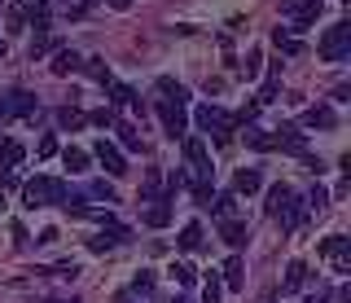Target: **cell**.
<instances>
[{
	"label": "cell",
	"instance_id": "cell-1",
	"mask_svg": "<svg viewBox=\"0 0 351 303\" xmlns=\"http://www.w3.org/2000/svg\"><path fill=\"white\" fill-rule=\"evenodd\" d=\"M66 189L62 180H49V176H36V180H27L22 185V202L27 207H49V202H66Z\"/></svg>",
	"mask_w": 351,
	"mask_h": 303
},
{
	"label": "cell",
	"instance_id": "cell-2",
	"mask_svg": "<svg viewBox=\"0 0 351 303\" xmlns=\"http://www.w3.org/2000/svg\"><path fill=\"white\" fill-rule=\"evenodd\" d=\"M193 123L202 128V132H215L219 141H228V136H233V128H237V119H233V114H224L219 106L206 101V106H197V110H193Z\"/></svg>",
	"mask_w": 351,
	"mask_h": 303
},
{
	"label": "cell",
	"instance_id": "cell-3",
	"mask_svg": "<svg viewBox=\"0 0 351 303\" xmlns=\"http://www.w3.org/2000/svg\"><path fill=\"white\" fill-rule=\"evenodd\" d=\"M316 53H321L325 62H343L351 53V23H334L321 36V45H316Z\"/></svg>",
	"mask_w": 351,
	"mask_h": 303
},
{
	"label": "cell",
	"instance_id": "cell-4",
	"mask_svg": "<svg viewBox=\"0 0 351 303\" xmlns=\"http://www.w3.org/2000/svg\"><path fill=\"white\" fill-rule=\"evenodd\" d=\"M285 14H290V23L281 31H303L316 23V14H321V0H285Z\"/></svg>",
	"mask_w": 351,
	"mask_h": 303
},
{
	"label": "cell",
	"instance_id": "cell-5",
	"mask_svg": "<svg viewBox=\"0 0 351 303\" xmlns=\"http://www.w3.org/2000/svg\"><path fill=\"white\" fill-rule=\"evenodd\" d=\"M36 110H40L36 93H0V114H5V119H27Z\"/></svg>",
	"mask_w": 351,
	"mask_h": 303
},
{
	"label": "cell",
	"instance_id": "cell-6",
	"mask_svg": "<svg viewBox=\"0 0 351 303\" xmlns=\"http://www.w3.org/2000/svg\"><path fill=\"white\" fill-rule=\"evenodd\" d=\"M321 255H325V259H334L338 273H351V237H347V233L325 237V242H321Z\"/></svg>",
	"mask_w": 351,
	"mask_h": 303
},
{
	"label": "cell",
	"instance_id": "cell-7",
	"mask_svg": "<svg viewBox=\"0 0 351 303\" xmlns=\"http://www.w3.org/2000/svg\"><path fill=\"white\" fill-rule=\"evenodd\" d=\"M93 154H97V163H101V167L110 171V176H123V171H128V163H123V149H119L114 141H106V136H101Z\"/></svg>",
	"mask_w": 351,
	"mask_h": 303
},
{
	"label": "cell",
	"instance_id": "cell-8",
	"mask_svg": "<svg viewBox=\"0 0 351 303\" xmlns=\"http://www.w3.org/2000/svg\"><path fill=\"white\" fill-rule=\"evenodd\" d=\"M158 119H162V128H167V136H184V128H189V119H184V106H176V101H162L158 106Z\"/></svg>",
	"mask_w": 351,
	"mask_h": 303
},
{
	"label": "cell",
	"instance_id": "cell-9",
	"mask_svg": "<svg viewBox=\"0 0 351 303\" xmlns=\"http://www.w3.org/2000/svg\"><path fill=\"white\" fill-rule=\"evenodd\" d=\"M22 154H27V149H22V141H0V185H5L9 171L22 163Z\"/></svg>",
	"mask_w": 351,
	"mask_h": 303
},
{
	"label": "cell",
	"instance_id": "cell-10",
	"mask_svg": "<svg viewBox=\"0 0 351 303\" xmlns=\"http://www.w3.org/2000/svg\"><path fill=\"white\" fill-rule=\"evenodd\" d=\"M84 66V58H80V53H75V49H58V58H53V75H58V80H62V75H71V71H80Z\"/></svg>",
	"mask_w": 351,
	"mask_h": 303
},
{
	"label": "cell",
	"instance_id": "cell-11",
	"mask_svg": "<svg viewBox=\"0 0 351 303\" xmlns=\"http://www.w3.org/2000/svg\"><path fill=\"white\" fill-rule=\"evenodd\" d=\"M49 18H53V9L44 5V0H31V5L22 9V23H36V31H44V27H49Z\"/></svg>",
	"mask_w": 351,
	"mask_h": 303
},
{
	"label": "cell",
	"instance_id": "cell-12",
	"mask_svg": "<svg viewBox=\"0 0 351 303\" xmlns=\"http://www.w3.org/2000/svg\"><path fill=\"white\" fill-rule=\"evenodd\" d=\"M184 154H189V163H193L197 176H206V171H211V163H206V145H202V141H184Z\"/></svg>",
	"mask_w": 351,
	"mask_h": 303
},
{
	"label": "cell",
	"instance_id": "cell-13",
	"mask_svg": "<svg viewBox=\"0 0 351 303\" xmlns=\"http://www.w3.org/2000/svg\"><path fill=\"white\" fill-rule=\"evenodd\" d=\"M219 233H224V242L233 246V251H241V246H246V237H250L241 220H224V229H219Z\"/></svg>",
	"mask_w": 351,
	"mask_h": 303
},
{
	"label": "cell",
	"instance_id": "cell-14",
	"mask_svg": "<svg viewBox=\"0 0 351 303\" xmlns=\"http://www.w3.org/2000/svg\"><path fill=\"white\" fill-rule=\"evenodd\" d=\"M303 123H307V128H316V132H325V128H334V110H329V106H312Z\"/></svg>",
	"mask_w": 351,
	"mask_h": 303
},
{
	"label": "cell",
	"instance_id": "cell-15",
	"mask_svg": "<svg viewBox=\"0 0 351 303\" xmlns=\"http://www.w3.org/2000/svg\"><path fill=\"white\" fill-rule=\"evenodd\" d=\"M277 220H281V229H299V224H303V207H299V198L285 202V207L277 211Z\"/></svg>",
	"mask_w": 351,
	"mask_h": 303
},
{
	"label": "cell",
	"instance_id": "cell-16",
	"mask_svg": "<svg viewBox=\"0 0 351 303\" xmlns=\"http://www.w3.org/2000/svg\"><path fill=\"white\" fill-rule=\"evenodd\" d=\"M299 286H307V264L303 259H290L285 264V290H299Z\"/></svg>",
	"mask_w": 351,
	"mask_h": 303
},
{
	"label": "cell",
	"instance_id": "cell-17",
	"mask_svg": "<svg viewBox=\"0 0 351 303\" xmlns=\"http://www.w3.org/2000/svg\"><path fill=\"white\" fill-rule=\"evenodd\" d=\"M145 224H154V229H167V224H171V207H167V198L154 202V207L145 211Z\"/></svg>",
	"mask_w": 351,
	"mask_h": 303
},
{
	"label": "cell",
	"instance_id": "cell-18",
	"mask_svg": "<svg viewBox=\"0 0 351 303\" xmlns=\"http://www.w3.org/2000/svg\"><path fill=\"white\" fill-rule=\"evenodd\" d=\"M255 189H259V171L241 167L237 176H233V193H255Z\"/></svg>",
	"mask_w": 351,
	"mask_h": 303
},
{
	"label": "cell",
	"instance_id": "cell-19",
	"mask_svg": "<svg viewBox=\"0 0 351 303\" xmlns=\"http://www.w3.org/2000/svg\"><path fill=\"white\" fill-rule=\"evenodd\" d=\"M110 101H114V106H141V97L132 93L128 84H114V80H110Z\"/></svg>",
	"mask_w": 351,
	"mask_h": 303
},
{
	"label": "cell",
	"instance_id": "cell-20",
	"mask_svg": "<svg viewBox=\"0 0 351 303\" xmlns=\"http://www.w3.org/2000/svg\"><path fill=\"white\" fill-rule=\"evenodd\" d=\"M197 246H202V224H184L180 229V251H197Z\"/></svg>",
	"mask_w": 351,
	"mask_h": 303
},
{
	"label": "cell",
	"instance_id": "cell-21",
	"mask_svg": "<svg viewBox=\"0 0 351 303\" xmlns=\"http://www.w3.org/2000/svg\"><path fill=\"white\" fill-rule=\"evenodd\" d=\"M158 93H162V101H176V106H184V101H189V93H184L176 80H158Z\"/></svg>",
	"mask_w": 351,
	"mask_h": 303
},
{
	"label": "cell",
	"instance_id": "cell-22",
	"mask_svg": "<svg viewBox=\"0 0 351 303\" xmlns=\"http://www.w3.org/2000/svg\"><path fill=\"white\" fill-rule=\"evenodd\" d=\"M246 145L250 149H277V136L263 132V128H250V132H246Z\"/></svg>",
	"mask_w": 351,
	"mask_h": 303
},
{
	"label": "cell",
	"instance_id": "cell-23",
	"mask_svg": "<svg viewBox=\"0 0 351 303\" xmlns=\"http://www.w3.org/2000/svg\"><path fill=\"white\" fill-rule=\"evenodd\" d=\"M219 295H224V281H219L215 273L202 277V303H219Z\"/></svg>",
	"mask_w": 351,
	"mask_h": 303
},
{
	"label": "cell",
	"instance_id": "cell-24",
	"mask_svg": "<svg viewBox=\"0 0 351 303\" xmlns=\"http://www.w3.org/2000/svg\"><path fill=\"white\" fill-rule=\"evenodd\" d=\"M219 281H224L228 290H241V259H237V255L224 264V277H219Z\"/></svg>",
	"mask_w": 351,
	"mask_h": 303
},
{
	"label": "cell",
	"instance_id": "cell-25",
	"mask_svg": "<svg viewBox=\"0 0 351 303\" xmlns=\"http://www.w3.org/2000/svg\"><path fill=\"white\" fill-rule=\"evenodd\" d=\"M211 207H215V220H237V198L233 193H228V198H215Z\"/></svg>",
	"mask_w": 351,
	"mask_h": 303
},
{
	"label": "cell",
	"instance_id": "cell-26",
	"mask_svg": "<svg viewBox=\"0 0 351 303\" xmlns=\"http://www.w3.org/2000/svg\"><path fill=\"white\" fill-rule=\"evenodd\" d=\"M62 163L66 171H88V154L84 149H62Z\"/></svg>",
	"mask_w": 351,
	"mask_h": 303
},
{
	"label": "cell",
	"instance_id": "cell-27",
	"mask_svg": "<svg viewBox=\"0 0 351 303\" xmlns=\"http://www.w3.org/2000/svg\"><path fill=\"white\" fill-rule=\"evenodd\" d=\"M290 198H294V193H290V185H272V193H268V211L277 215V211H281Z\"/></svg>",
	"mask_w": 351,
	"mask_h": 303
},
{
	"label": "cell",
	"instance_id": "cell-28",
	"mask_svg": "<svg viewBox=\"0 0 351 303\" xmlns=\"http://www.w3.org/2000/svg\"><path fill=\"white\" fill-rule=\"evenodd\" d=\"M119 128V141H123V149H141V132L132 123H114Z\"/></svg>",
	"mask_w": 351,
	"mask_h": 303
},
{
	"label": "cell",
	"instance_id": "cell-29",
	"mask_svg": "<svg viewBox=\"0 0 351 303\" xmlns=\"http://www.w3.org/2000/svg\"><path fill=\"white\" fill-rule=\"evenodd\" d=\"M84 119H88V114H80L75 106H62V110H58V123H62V128H80Z\"/></svg>",
	"mask_w": 351,
	"mask_h": 303
},
{
	"label": "cell",
	"instance_id": "cell-30",
	"mask_svg": "<svg viewBox=\"0 0 351 303\" xmlns=\"http://www.w3.org/2000/svg\"><path fill=\"white\" fill-rule=\"evenodd\" d=\"M88 198H106V207H110V202H114V189H110L106 180H93V185H88Z\"/></svg>",
	"mask_w": 351,
	"mask_h": 303
},
{
	"label": "cell",
	"instance_id": "cell-31",
	"mask_svg": "<svg viewBox=\"0 0 351 303\" xmlns=\"http://www.w3.org/2000/svg\"><path fill=\"white\" fill-rule=\"evenodd\" d=\"M84 66H88V75H93V80H101V84H110V66H106V62H97V58H88V62H84Z\"/></svg>",
	"mask_w": 351,
	"mask_h": 303
},
{
	"label": "cell",
	"instance_id": "cell-32",
	"mask_svg": "<svg viewBox=\"0 0 351 303\" xmlns=\"http://www.w3.org/2000/svg\"><path fill=\"white\" fill-rule=\"evenodd\" d=\"M88 123H93V128H114V110H110V106H106V110H93Z\"/></svg>",
	"mask_w": 351,
	"mask_h": 303
},
{
	"label": "cell",
	"instance_id": "cell-33",
	"mask_svg": "<svg viewBox=\"0 0 351 303\" xmlns=\"http://www.w3.org/2000/svg\"><path fill=\"white\" fill-rule=\"evenodd\" d=\"M171 273H176V281H180V286H193V281H197V268H189V264H176Z\"/></svg>",
	"mask_w": 351,
	"mask_h": 303
},
{
	"label": "cell",
	"instance_id": "cell-34",
	"mask_svg": "<svg viewBox=\"0 0 351 303\" xmlns=\"http://www.w3.org/2000/svg\"><path fill=\"white\" fill-rule=\"evenodd\" d=\"M184 185H189V176H184V171H171L167 176V202L176 198V189H184Z\"/></svg>",
	"mask_w": 351,
	"mask_h": 303
},
{
	"label": "cell",
	"instance_id": "cell-35",
	"mask_svg": "<svg viewBox=\"0 0 351 303\" xmlns=\"http://www.w3.org/2000/svg\"><path fill=\"white\" fill-rule=\"evenodd\" d=\"M193 198L202 202V207H211V202H215V189H211V185L202 180V185H193Z\"/></svg>",
	"mask_w": 351,
	"mask_h": 303
},
{
	"label": "cell",
	"instance_id": "cell-36",
	"mask_svg": "<svg viewBox=\"0 0 351 303\" xmlns=\"http://www.w3.org/2000/svg\"><path fill=\"white\" fill-rule=\"evenodd\" d=\"M158 180H162V176L149 167V171H145V189H141V193H145V198H158Z\"/></svg>",
	"mask_w": 351,
	"mask_h": 303
},
{
	"label": "cell",
	"instance_id": "cell-37",
	"mask_svg": "<svg viewBox=\"0 0 351 303\" xmlns=\"http://www.w3.org/2000/svg\"><path fill=\"white\" fill-rule=\"evenodd\" d=\"M325 198H329L325 189H312V193H307V211H321V207H325Z\"/></svg>",
	"mask_w": 351,
	"mask_h": 303
},
{
	"label": "cell",
	"instance_id": "cell-38",
	"mask_svg": "<svg viewBox=\"0 0 351 303\" xmlns=\"http://www.w3.org/2000/svg\"><path fill=\"white\" fill-rule=\"evenodd\" d=\"M58 154V136H40V158H53Z\"/></svg>",
	"mask_w": 351,
	"mask_h": 303
},
{
	"label": "cell",
	"instance_id": "cell-39",
	"mask_svg": "<svg viewBox=\"0 0 351 303\" xmlns=\"http://www.w3.org/2000/svg\"><path fill=\"white\" fill-rule=\"evenodd\" d=\"M53 273H58V277H71V281H75V277H80V268H75L71 259H62V264H53Z\"/></svg>",
	"mask_w": 351,
	"mask_h": 303
},
{
	"label": "cell",
	"instance_id": "cell-40",
	"mask_svg": "<svg viewBox=\"0 0 351 303\" xmlns=\"http://www.w3.org/2000/svg\"><path fill=\"white\" fill-rule=\"evenodd\" d=\"M149 286H154V273H149V268H141L136 281H132V290H149Z\"/></svg>",
	"mask_w": 351,
	"mask_h": 303
},
{
	"label": "cell",
	"instance_id": "cell-41",
	"mask_svg": "<svg viewBox=\"0 0 351 303\" xmlns=\"http://www.w3.org/2000/svg\"><path fill=\"white\" fill-rule=\"evenodd\" d=\"M241 71H246V80H255V75H259V53H250V58H246V66H241Z\"/></svg>",
	"mask_w": 351,
	"mask_h": 303
},
{
	"label": "cell",
	"instance_id": "cell-42",
	"mask_svg": "<svg viewBox=\"0 0 351 303\" xmlns=\"http://www.w3.org/2000/svg\"><path fill=\"white\" fill-rule=\"evenodd\" d=\"M88 246H93V251H110V246H114V237H93Z\"/></svg>",
	"mask_w": 351,
	"mask_h": 303
},
{
	"label": "cell",
	"instance_id": "cell-43",
	"mask_svg": "<svg viewBox=\"0 0 351 303\" xmlns=\"http://www.w3.org/2000/svg\"><path fill=\"white\" fill-rule=\"evenodd\" d=\"M110 5H114V9H128V5H132V0H110Z\"/></svg>",
	"mask_w": 351,
	"mask_h": 303
},
{
	"label": "cell",
	"instance_id": "cell-44",
	"mask_svg": "<svg viewBox=\"0 0 351 303\" xmlns=\"http://www.w3.org/2000/svg\"><path fill=\"white\" fill-rule=\"evenodd\" d=\"M176 303H193V299H176Z\"/></svg>",
	"mask_w": 351,
	"mask_h": 303
},
{
	"label": "cell",
	"instance_id": "cell-45",
	"mask_svg": "<svg viewBox=\"0 0 351 303\" xmlns=\"http://www.w3.org/2000/svg\"><path fill=\"white\" fill-rule=\"evenodd\" d=\"M49 303H66V299H49Z\"/></svg>",
	"mask_w": 351,
	"mask_h": 303
},
{
	"label": "cell",
	"instance_id": "cell-46",
	"mask_svg": "<svg viewBox=\"0 0 351 303\" xmlns=\"http://www.w3.org/2000/svg\"><path fill=\"white\" fill-rule=\"evenodd\" d=\"M0 211H5V198H0Z\"/></svg>",
	"mask_w": 351,
	"mask_h": 303
},
{
	"label": "cell",
	"instance_id": "cell-47",
	"mask_svg": "<svg viewBox=\"0 0 351 303\" xmlns=\"http://www.w3.org/2000/svg\"><path fill=\"white\" fill-rule=\"evenodd\" d=\"M0 53H5V40H0Z\"/></svg>",
	"mask_w": 351,
	"mask_h": 303
}]
</instances>
